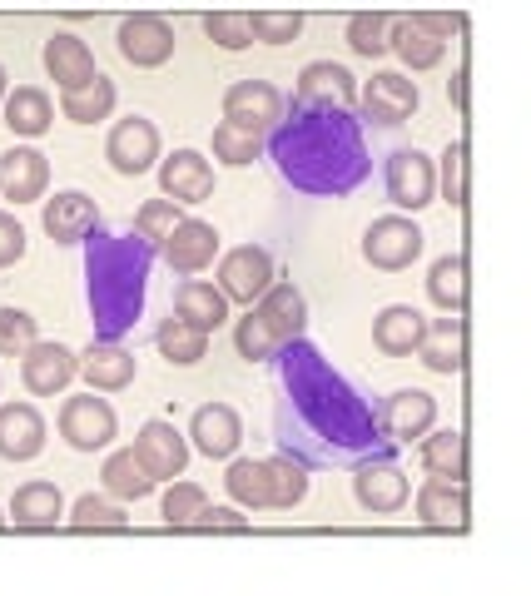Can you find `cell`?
<instances>
[{"instance_id": "obj_3", "label": "cell", "mask_w": 531, "mask_h": 596, "mask_svg": "<svg viewBox=\"0 0 531 596\" xmlns=\"http://www.w3.org/2000/svg\"><path fill=\"white\" fill-rule=\"evenodd\" d=\"M154 249L139 244L134 234H90L85 239V294H90V313L100 338H120L134 328L139 308H144V274H149Z\"/></svg>"}, {"instance_id": "obj_13", "label": "cell", "mask_w": 531, "mask_h": 596, "mask_svg": "<svg viewBox=\"0 0 531 596\" xmlns=\"http://www.w3.org/2000/svg\"><path fill=\"white\" fill-rule=\"evenodd\" d=\"M130 452L139 457V467H144L154 482H174V477H184V467H189V438H184L169 418H149V423L139 428V438H134Z\"/></svg>"}, {"instance_id": "obj_1", "label": "cell", "mask_w": 531, "mask_h": 596, "mask_svg": "<svg viewBox=\"0 0 531 596\" xmlns=\"http://www.w3.org/2000/svg\"><path fill=\"white\" fill-rule=\"evenodd\" d=\"M273 159L278 174L308 194H348L368 174L353 110H323V105H298L293 120H278Z\"/></svg>"}, {"instance_id": "obj_15", "label": "cell", "mask_w": 531, "mask_h": 596, "mask_svg": "<svg viewBox=\"0 0 531 596\" xmlns=\"http://www.w3.org/2000/svg\"><path fill=\"white\" fill-rule=\"evenodd\" d=\"M154 254H159V259H164L179 279L204 274V269L219 259V229H214V224H204V219H189V214H184Z\"/></svg>"}, {"instance_id": "obj_33", "label": "cell", "mask_w": 531, "mask_h": 596, "mask_svg": "<svg viewBox=\"0 0 531 596\" xmlns=\"http://www.w3.org/2000/svg\"><path fill=\"white\" fill-rule=\"evenodd\" d=\"M115 100H120L115 80L95 70L85 85L60 90V115H65L70 125H100V120H110V115H115Z\"/></svg>"}, {"instance_id": "obj_4", "label": "cell", "mask_w": 531, "mask_h": 596, "mask_svg": "<svg viewBox=\"0 0 531 596\" xmlns=\"http://www.w3.org/2000/svg\"><path fill=\"white\" fill-rule=\"evenodd\" d=\"M55 428H60V438L75 447V452H105V447L120 438V418H115L110 398H100L95 388L65 398L60 413H55Z\"/></svg>"}, {"instance_id": "obj_43", "label": "cell", "mask_w": 531, "mask_h": 596, "mask_svg": "<svg viewBox=\"0 0 531 596\" xmlns=\"http://www.w3.org/2000/svg\"><path fill=\"white\" fill-rule=\"evenodd\" d=\"M234 353H239L244 363H273V358L283 353V338L268 328L259 308H249V313L234 323Z\"/></svg>"}, {"instance_id": "obj_47", "label": "cell", "mask_w": 531, "mask_h": 596, "mask_svg": "<svg viewBox=\"0 0 531 596\" xmlns=\"http://www.w3.org/2000/svg\"><path fill=\"white\" fill-rule=\"evenodd\" d=\"M35 338H40V318L30 308L0 303V358H20Z\"/></svg>"}, {"instance_id": "obj_7", "label": "cell", "mask_w": 531, "mask_h": 596, "mask_svg": "<svg viewBox=\"0 0 531 596\" xmlns=\"http://www.w3.org/2000/svg\"><path fill=\"white\" fill-rule=\"evenodd\" d=\"M383 184H388V199L402 214H417V209L437 204V159H427L417 145L393 149L383 164Z\"/></svg>"}, {"instance_id": "obj_52", "label": "cell", "mask_w": 531, "mask_h": 596, "mask_svg": "<svg viewBox=\"0 0 531 596\" xmlns=\"http://www.w3.org/2000/svg\"><path fill=\"white\" fill-rule=\"evenodd\" d=\"M417 20L437 35V40H452V35H467V15L462 10H417Z\"/></svg>"}, {"instance_id": "obj_25", "label": "cell", "mask_w": 531, "mask_h": 596, "mask_svg": "<svg viewBox=\"0 0 531 596\" xmlns=\"http://www.w3.org/2000/svg\"><path fill=\"white\" fill-rule=\"evenodd\" d=\"M45 418L35 403H0V457L5 462H30L45 452Z\"/></svg>"}, {"instance_id": "obj_30", "label": "cell", "mask_w": 531, "mask_h": 596, "mask_svg": "<svg viewBox=\"0 0 531 596\" xmlns=\"http://www.w3.org/2000/svg\"><path fill=\"white\" fill-rule=\"evenodd\" d=\"M422 328H427L422 308H412V303H388V308L373 318V348H378L383 358H412L417 343H422Z\"/></svg>"}, {"instance_id": "obj_41", "label": "cell", "mask_w": 531, "mask_h": 596, "mask_svg": "<svg viewBox=\"0 0 531 596\" xmlns=\"http://www.w3.org/2000/svg\"><path fill=\"white\" fill-rule=\"evenodd\" d=\"M65 522L75 527V532H125L130 527V517H125V507L110 497V492H85V497H75V507L65 512Z\"/></svg>"}, {"instance_id": "obj_51", "label": "cell", "mask_w": 531, "mask_h": 596, "mask_svg": "<svg viewBox=\"0 0 531 596\" xmlns=\"http://www.w3.org/2000/svg\"><path fill=\"white\" fill-rule=\"evenodd\" d=\"M189 532H249V517H244L239 507H209V502H204V512L194 517Z\"/></svg>"}, {"instance_id": "obj_38", "label": "cell", "mask_w": 531, "mask_h": 596, "mask_svg": "<svg viewBox=\"0 0 531 596\" xmlns=\"http://www.w3.org/2000/svg\"><path fill=\"white\" fill-rule=\"evenodd\" d=\"M264 467H268L273 507H278V512H293V507L308 497V462L293 457V452H273V457H264Z\"/></svg>"}, {"instance_id": "obj_10", "label": "cell", "mask_w": 531, "mask_h": 596, "mask_svg": "<svg viewBox=\"0 0 531 596\" xmlns=\"http://www.w3.org/2000/svg\"><path fill=\"white\" fill-rule=\"evenodd\" d=\"M273 279H278V269H273V254H268L264 244H239V249H229L219 259V294L229 298V303L254 308Z\"/></svg>"}, {"instance_id": "obj_19", "label": "cell", "mask_w": 531, "mask_h": 596, "mask_svg": "<svg viewBox=\"0 0 531 596\" xmlns=\"http://www.w3.org/2000/svg\"><path fill=\"white\" fill-rule=\"evenodd\" d=\"M40 224H45L50 244H60V249H75V244H85V239L100 229V204H95L85 189H60L55 199H45V214H40Z\"/></svg>"}, {"instance_id": "obj_53", "label": "cell", "mask_w": 531, "mask_h": 596, "mask_svg": "<svg viewBox=\"0 0 531 596\" xmlns=\"http://www.w3.org/2000/svg\"><path fill=\"white\" fill-rule=\"evenodd\" d=\"M447 100H452V105L467 115V65H457V75L447 80Z\"/></svg>"}, {"instance_id": "obj_55", "label": "cell", "mask_w": 531, "mask_h": 596, "mask_svg": "<svg viewBox=\"0 0 531 596\" xmlns=\"http://www.w3.org/2000/svg\"><path fill=\"white\" fill-rule=\"evenodd\" d=\"M5 527H10V517H5V512H0V532H5Z\"/></svg>"}, {"instance_id": "obj_54", "label": "cell", "mask_w": 531, "mask_h": 596, "mask_svg": "<svg viewBox=\"0 0 531 596\" xmlns=\"http://www.w3.org/2000/svg\"><path fill=\"white\" fill-rule=\"evenodd\" d=\"M5 90H10V75H5V65H0V100H5Z\"/></svg>"}, {"instance_id": "obj_12", "label": "cell", "mask_w": 531, "mask_h": 596, "mask_svg": "<svg viewBox=\"0 0 531 596\" xmlns=\"http://www.w3.org/2000/svg\"><path fill=\"white\" fill-rule=\"evenodd\" d=\"M353 497H358L363 512L393 517V512L407 507L412 482H407V472H402L393 457H368V462H358V472H353Z\"/></svg>"}, {"instance_id": "obj_24", "label": "cell", "mask_w": 531, "mask_h": 596, "mask_svg": "<svg viewBox=\"0 0 531 596\" xmlns=\"http://www.w3.org/2000/svg\"><path fill=\"white\" fill-rule=\"evenodd\" d=\"M184 438L199 447L204 457H234L239 443H244V418L229 403H204V408H194Z\"/></svg>"}, {"instance_id": "obj_46", "label": "cell", "mask_w": 531, "mask_h": 596, "mask_svg": "<svg viewBox=\"0 0 531 596\" xmlns=\"http://www.w3.org/2000/svg\"><path fill=\"white\" fill-rule=\"evenodd\" d=\"M437 199H447L452 209L467 204V140H452L437 159Z\"/></svg>"}, {"instance_id": "obj_28", "label": "cell", "mask_w": 531, "mask_h": 596, "mask_svg": "<svg viewBox=\"0 0 531 596\" xmlns=\"http://www.w3.org/2000/svg\"><path fill=\"white\" fill-rule=\"evenodd\" d=\"M10 527H25V532H45V527H55V522H65V497H60V487L55 482H45V477H35V482H20L15 487V497H10Z\"/></svg>"}, {"instance_id": "obj_27", "label": "cell", "mask_w": 531, "mask_h": 596, "mask_svg": "<svg viewBox=\"0 0 531 596\" xmlns=\"http://www.w3.org/2000/svg\"><path fill=\"white\" fill-rule=\"evenodd\" d=\"M0 115H5V130H10L15 140H40V135H50V125H55V100H50L40 85H15V90H5Z\"/></svg>"}, {"instance_id": "obj_44", "label": "cell", "mask_w": 531, "mask_h": 596, "mask_svg": "<svg viewBox=\"0 0 531 596\" xmlns=\"http://www.w3.org/2000/svg\"><path fill=\"white\" fill-rule=\"evenodd\" d=\"M179 219H184V204H174V199H164V194H159V199H144V204L134 209V239L149 244V249H159Z\"/></svg>"}, {"instance_id": "obj_48", "label": "cell", "mask_w": 531, "mask_h": 596, "mask_svg": "<svg viewBox=\"0 0 531 596\" xmlns=\"http://www.w3.org/2000/svg\"><path fill=\"white\" fill-rule=\"evenodd\" d=\"M204 35H209L219 50H249V45H254L249 10H209V15H204Z\"/></svg>"}, {"instance_id": "obj_18", "label": "cell", "mask_w": 531, "mask_h": 596, "mask_svg": "<svg viewBox=\"0 0 531 596\" xmlns=\"http://www.w3.org/2000/svg\"><path fill=\"white\" fill-rule=\"evenodd\" d=\"M159 194L174 199V204H184V209L214 199V164H209L199 149L159 154Z\"/></svg>"}, {"instance_id": "obj_35", "label": "cell", "mask_w": 531, "mask_h": 596, "mask_svg": "<svg viewBox=\"0 0 531 596\" xmlns=\"http://www.w3.org/2000/svg\"><path fill=\"white\" fill-rule=\"evenodd\" d=\"M154 348H159V358H164V363H174V368H194V363H204V358H209V333H204V328H194L189 318L169 313V318L154 328Z\"/></svg>"}, {"instance_id": "obj_40", "label": "cell", "mask_w": 531, "mask_h": 596, "mask_svg": "<svg viewBox=\"0 0 531 596\" xmlns=\"http://www.w3.org/2000/svg\"><path fill=\"white\" fill-rule=\"evenodd\" d=\"M209 149H214V159H219V164H229V169H249L254 159H264V135H259V130H249V125L219 120V125H214V135H209Z\"/></svg>"}, {"instance_id": "obj_42", "label": "cell", "mask_w": 531, "mask_h": 596, "mask_svg": "<svg viewBox=\"0 0 531 596\" xmlns=\"http://www.w3.org/2000/svg\"><path fill=\"white\" fill-rule=\"evenodd\" d=\"M388 30H393V15L388 10H358V15H348L343 40H348L353 55L378 60V55H388Z\"/></svg>"}, {"instance_id": "obj_5", "label": "cell", "mask_w": 531, "mask_h": 596, "mask_svg": "<svg viewBox=\"0 0 531 596\" xmlns=\"http://www.w3.org/2000/svg\"><path fill=\"white\" fill-rule=\"evenodd\" d=\"M422 249H427V234H422V224L407 219V214H383V219H373V224L363 229V259H368L373 269H383V274L412 269V264L422 259Z\"/></svg>"}, {"instance_id": "obj_16", "label": "cell", "mask_w": 531, "mask_h": 596, "mask_svg": "<svg viewBox=\"0 0 531 596\" xmlns=\"http://www.w3.org/2000/svg\"><path fill=\"white\" fill-rule=\"evenodd\" d=\"M412 512L422 527L432 532H467L472 522V502H467V482H447V477H427L412 497Z\"/></svg>"}, {"instance_id": "obj_45", "label": "cell", "mask_w": 531, "mask_h": 596, "mask_svg": "<svg viewBox=\"0 0 531 596\" xmlns=\"http://www.w3.org/2000/svg\"><path fill=\"white\" fill-rule=\"evenodd\" d=\"M204 502H209V492L199 487V482H169V492H164V502H159V517H164V527H174V532H189L194 527V517L204 512Z\"/></svg>"}, {"instance_id": "obj_34", "label": "cell", "mask_w": 531, "mask_h": 596, "mask_svg": "<svg viewBox=\"0 0 531 596\" xmlns=\"http://www.w3.org/2000/svg\"><path fill=\"white\" fill-rule=\"evenodd\" d=\"M174 313L179 318H189L194 328H204V333H219L224 323H229V298L219 294V284H209V279H184L179 289H174Z\"/></svg>"}, {"instance_id": "obj_32", "label": "cell", "mask_w": 531, "mask_h": 596, "mask_svg": "<svg viewBox=\"0 0 531 596\" xmlns=\"http://www.w3.org/2000/svg\"><path fill=\"white\" fill-rule=\"evenodd\" d=\"M417 462L427 467V477H447V482H467V433L462 428H427L417 438Z\"/></svg>"}, {"instance_id": "obj_36", "label": "cell", "mask_w": 531, "mask_h": 596, "mask_svg": "<svg viewBox=\"0 0 531 596\" xmlns=\"http://www.w3.org/2000/svg\"><path fill=\"white\" fill-rule=\"evenodd\" d=\"M100 482H105V492H110L115 502H139V497H149V492L159 487V482L139 467V457H134L130 447H120V452H110V457H105Z\"/></svg>"}, {"instance_id": "obj_20", "label": "cell", "mask_w": 531, "mask_h": 596, "mask_svg": "<svg viewBox=\"0 0 531 596\" xmlns=\"http://www.w3.org/2000/svg\"><path fill=\"white\" fill-rule=\"evenodd\" d=\"M75 378H85V388H95V393H125L139 378V358L120 338H95L80 353V373Z\"/></svg>"}, {"instance_id": "obj_29", "label": "cell", "mask_w": 531, "mask_h": 596, "mask_svg": "<svg viewBox=\"0 0 531 596\" xmlns=\"http://www.w3.org/2000/svg\"><path fill=\"white\" fill-rule=\"evenodd\" d=\"M388 55H398L402 65L417 75V70H437L442 55H447V40H437L417 15H393V30H388Z\"/></svg>"}, {"instance_id": "obj_6", "label": "cell", "mask_w": 531, "mask_h": 596, "mask_svg": "<svg viewBox=\"0 0 531 596\" xmlns=\"http://www.w3.org/2000/svg\"><path fill=\"white\" fill-rule=\"evenodd\" d=\"M417 105H422V90H417V80H407L402 70H378L373 80L358 85V110H363V120L378 125V130L407 125V120L417 115Z\"/></svg>"}, {"instance_id": "obj_26", "label": "cell", "mask_w": 531, "mask_h": 596, "mask_svg": "<svg viewBox=\"0 0 531 596\" xmlns=\"http://www.w3.org/2000/svg\"><path fill=\"white\" fill-rule=\"evenodd\" d=\"M40 65H45V75L55 80V90H75V85H85L100 65H95V50L75 35V30H55L50 40H45V50H40Z\"/></svg>"}, {"instance_id": "obj_22", "label": "cell", "mask_w": 531, "mask_h": 596, "mask_svg": "<svg viewBox=\"0 0 531 596\" xmlns=\"http://www.w3.org/2000/svg\"><path fill=\"white\" fill-rule=\"evenodd\" d=\"M417 358H422V368H432L442 378H457L467 368V318L462 313L427 318L422 343H417Z\"/></svg>"}, {"instance_id": "obj_50", "label": "cell", "mask_w": 531, "mask_h": 596, "mask_svg": "<svg viewBox=\"0 0 531 596\" xmlns=\"http://www.w3.org/2000/svg\"><path fill=\"white\" fill-rule=\"evenodd\" d=\"M25 249H30L25 224H20L10 209H0V269H15V264L25 259Z\"/></svg>"}, {"instance_id": "obj_17", "label": "cell", "mask_w": 531, "mask_h": 596, "mask_svg": "<svg viewBox=\"0 0 531 596\" xmlns=\"http://www.w3.org/2000/svg\"><path fill=\"white\" fill-rule=\"evenodd\" d=\"M283 110H288V100H283V90L273 85V80H234L229 90H224V120H234V125H249V130H278V120H283Z\"/></svg>"}, {"instance_id": "obj_23", "label": "cell", "mask_w": 531, "mask_h": 596, "mask_svg": "<svg viewBox=\"0 0 531 596\" xmlns=\"http://www.w3.org/2000/svg\"><path fill=\"white\" fill-rule=\"evenodd\" d=\"M298 105H323V110H358V80L338 60H308L298 75Z\"/></svg>"}, {"instance_id": "obj_14", "label": "cell", "mask_w": 531, "mask_h": 596, "mask_svg": "<svg viewBox=\"0 0 531 596\" xmlns=\"http://www.w3.org/2000/svg\"><path fill=\"white\" fill-rule=\"evenodd\" d=\"M427 428H437V398H432L427 388H398V393L383 398V408H378V433H383L388 443L412 447Z\"/></svg>"}, {"instance_id": "obj_37", "label": "cell", "mask_w": 531, "mask_h": 596, "mask_svg": "<svg viewBox=\"0 0 531 596\" xmlns=\"http://www.w3.org/2000/svg\"><path fill=\"white\" fill-rule=\"evenodd\" d=\"M427 298L437 303V313H467V259L462 254H442L427 269Z\"/></svg>"}, {"instance_id": "obj_49", "label": "cell", "mask_w": 531, "mask_h": 596, "mask_svg": "<svg viewBox=\"0 0 531 596\" xmlns=\"http://www.w3.org/2000/svg\"><path fill=\"white\" fill-rule=\"evenodd\" d=\"M249 25H254L259 45H293L303 35V15L298 10H254Z\"/></svg>"}, {"instance_id": "obj_9", "label": "cell", "mask_w": 531, "mask_h": 596, "mask_svg": "<svg viewBox=\"0 0 531 596\" xmlns=\"http://www.w3.org/2000/svg\"><path fill=\"white\" fill-rule=\"evenodd\" d=\"M75 373H80V353H70V348L55 343V338H35V343L20 353V383H25V393H35V398H60V393L75 383Z\"/></svg>"}, {"instance_id": "obj_39", "label": "cell", "mask_w": 531, "mask_h": 596, "mask_svg": "<svg viewBox=\"0 0 531 596\" xmlns=\"http://www.w3.org/2000/svg\"><path fill=\"white\" fill-rule=\"evenodd\" d=\"M224 487H229V497H234L239 507H249V512H264V507H273L264 457H234V462H229V472H224Z\"/></svg>"}, {"instance_id": "obj_2", "label": "cell", "mask_w": 531, "mask_h": 596, "mask_svg": "<svg viewBox=\"0 0 531 596\" xmlns=\"http://www.w3.org/2000/svg\"><path fill=\"white\" fill-rule=\"evenodd\" d=\"M278 358H283V383H288V393H293V408H298L328 443H338V447L373 443L378 413L353 393L348 378H338V373L323 363L318 348H308L303 338H293V343H283Z\"/></svg>"}, {"instance_id": "obj_21", "label": "cell", "mask_w": 531, "mask_h": 596, "mask_svg": "<svg viewBox=\"0 0 531 596\" xmlns=\"http://www.w3.org/2000/svg\"><path fill=\"white\" fill-rule=\"evenodd\" d=\"M50 189V154L35 145H10L0 154V199L35 204Z\"/></svg>"}, {"instance_id": "obj_31", "label": "cell", "mask_w": 531, "mask_h": 596, "mask_svg": "<svg viewBox=\"0 0 531 596\" xmlns=\"http://www.w3.org/2000/svg\"><path fill=\"white\" fill-rule=\"evenodd\" d=\"M254 308L264 313V323L283 338V343H293V338L308 333V298H303L298 284H288V279H273Z\"/></svg>"}, {"instance_id": "obj_8", "label": "cell", "mask_w": 531, "mask_h": 596, "mask_svg": "<svg viewBox=\"0 0 531 596\" xmlns=\"http://www.w3.org/2000/svg\"><path fill=\"white\" fill-rule=\"evenodd\" d=\"M159 154H164V140H159V125H154L149 115H125V120H115V130L105 135V159H110V169L125 174V179L154 169Z\"/></svg>"}, {"instance_id": "obj_11", "label": "cell", "mask_w": 531, "mask_h": 596, "mask_svg": "<svg viewBox=\"0 0 531 596\" xmlns=\"http://www.w3.org/2000/svg\"><path fill=\"white\" fill-rule=\"evenodd\" d=\"M115 45H120V55L130 60L134 70H159V65H169V60H174V25H169L164 15L134 10V15L120 20Z\"/></svg>"}]
</instances>
